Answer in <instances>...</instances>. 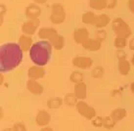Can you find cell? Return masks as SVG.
<instances>
[{
    "label": "cell",
    "mask_w": 134,
    "mask_h": 131,
    "mask_svg": "<svg viewBox=\"0 0 134 131\" xmlns=\"http://www.w3.org/2000/svg\"><path fill=\"white\" fill-rule=\"evenodd\" d=\"M51 55V44L50 42H40L34 44L30 49L31 60L36 66H44L48 62Z\"/></svg>",
    "instance_id": "cell-1"
},
{
    "label": "cell",
    "mask_w": 134,
    "mask_h": 131,
    "mask_svg": "<svg viewBox=\"0 0 134 131\" xmlns=\"http://www.w3.org/2000/svg\"><path fill=\"white\" fill-rule=\"evenodd\" d=\"M112 30L115 37L129 38L132 34V30L125 21L121 18H115L112 21Z\"/></svg>",
    "instance_id": "cell-2"
},
{
    "label": "cell",
    "mask_w": 134,
    "mask_h": 131,
    "mask_svg": "<svg viewBox=\"0 0 134 131\" xmlns=\"http://www.w3.org/2000/svg\"><path fill=\"white\" fill-rule=\"evenodd\" d=\"M67 19L65 7L61 3H54L51 6V13L49 20L53 25H61Z\"/></svg>",
    "instance_id": "cell-3"
},
{
    "label": "cell",
    "mask_w": 134,
    "mask_h": 131,
    "mask_svg": "<svg viewBox=\"0 0 134 131\" xmlns=\"http://www.w3.org/2000/svg\"><path fill=\"white\" fill-rule=\"evenodd\" d=\"M75 108L77 110V112L81 116H83L86 119L91 120L96 116V111L93 107L89 106L84 100H79L77 102V104L75 106Z\"/></svg>",
    "instance_id": "cell-4"
},
{
    "label": "cell",
    "mask_w": 134,
    "mask_h": 131,
    "mask_svg": "<svg viewBox=\"0 0 134 131\" xmlns=\"http://www.w3.org/2000/svg\"><path fill=\"white\" fill-rule=\"evenodd\" d=\"M39 26H40V20L39 19H27L26 22H23L22 25L23 34L32 36L34 34H35Z\"/></svg>",
    "instance_id": "cell-5"
},
{
    "label": "cell",
    "mask_w": 134,
    "mask_h": 131,
    "mask_svg": "<svg viewBox=\"0 0 134 131\" xmlns=\"http://www.w3.org/2000/svg\"><path fill=\"white\" fill-rule=\"evenodd\" d=\"M71 64L75 67H77L79 70H89L93 66V60L88 56L77 55L72 58Z\"/></svg>",
    "instance_id": "cell-6"
},
{
    "label": "cell",
    "mask_w": 134,
    "mask_h": 131,
    "mask_svg": "<svg viewBox=\"0 0 134 131\" xmlns=\"http://www.w3.org/2000/svg\"><path fill=\"white\" fill-rule=\"evenodd\" d=\"M72 38L76 44L81 45L83 42L89 38V31L86 27H78L74 30Z\"/></svg>",
    "instance_id": "cell-7"
},
{
    "label": "cell",
    "mask_w": 134,
    "mask_h": 131,
    "mask_svg": "<svg viewBox=\"0 0 134 131\" xmlns=\"http://www.w3.org/2000/svg\"><path fill=\"white\" fill-rule=\"evenodd\" d=\"M41 15V8L36 3L27 5L25 9V16L26 19H38Z\"/></svg>",
    "instance_id": "cell-8"
},
{
    "label": "cell",
    "mask_w": 134,
    "mask_h": 131,
    "mask_svg": "<svg viewBox=\"0 0 134 131\" xmlns=\"http://www.w3.org/2000/svg\"><path fill=\"white\" fill-rule=\"evenodd\" d=\"M59 34L58 30L55 27H40L37 31V36L42 40L50 41L53 37Z\"/></svg>",
    "instance_id": "cell-9"
},
{
    "label": "cell",
    "mask_w": 134,
    "mask_h": 131,
    "mask_svg": "<svg viewBox=\"0 0 134 131\" xmlns=\"http://www.w3.org/2000/svg\"><path fill=\"white\" fill-rule=\"evenodd\" d=\"M27 76L29 79H34V80H38V79L43 78L45 76V69L44 67L41 66H31V67L27 70Z\"/></svg>",
    "instance_id": "cell-10"
},
{
    "label": "cell",
    "mask_w": 134,
    "mask_h": 131,
    "mask_svg": "<svg viewBox=\"0 0 134 131\" xmlns=\"http://www.w3.org/2000/svg\"><path fill=\"white\" fill-rule=\"evenodd\" d=\"M51 121V115L45 110H40L36 115L35 117V123L39 127H45L48 126Z\"/></svg>",
    "instance_id": "cell-11"
},
{
    "label": "cell",
    "mask_w": 134,
    "mask_h": 131,
    "mask_svg": "<svg viewBox=\"0 0 134 131\" xmlns=\"http://www.w3.org/2000/svg\"><path fill=\"white\" fill-rule=\"evenodd\" d=\"M18 45L23 52H29L34 46V40L32 37L26 34H22L18 39Z\"/></svg>",
    "instance_id": "cell-12"
},
{
    "label": "cell",
    "mask_w": 134,
    "mask_h": 131,
    "mask_svg": "<svg viewBox=\"0 0 134 131\" xmlns=\"http://www.w3.org/2000/svg\"><path fill=\"white\" fill-rule=\"evenodd\" d=\"M26 87L27 91L34 95H41L44 91V87L34 79H29L26 83Z\"/></svg>",
    "instance_id": "cell-13"
},
{
    "label": "cell",
    "mask_w": 134,
    "mask_h": 131,
    "mask_svg": "<svg viewBox=\"0 0 134 131\" xmlns=\"http://www.w3.org/2000/svg\"><path fill=\"white\" fill-rule=\"evenodd\" d=\"M81 46L85 50H88L91 52H97L102 47V42L97 40L96 38H88L87 40H85L82 43Z\"/></svg>",
    "instance_id": "cell-14"
},
{
    "label": "cell",
    "mask_w": 134,
    "mask_h": 131,
    "mask_svg": "<svg viewBox=\"0 0 134 131\" xmlns=\"http://www.w3.org/2000/svg\"><path fill=\"white\" fill-rule=\"evenodd\" d=\"M118 60H119V63H118L119 72L123 76L128 75L131 70V63L126 58H121V59H118Z\"/></svg>",
    "instance_id": "cell-15"
},
{
    "label": "cell",
    "mask_w": 134,
    "mask_h": 131,
    "mask_svg": "<svg viewBox=\"0 0 134 131\" xmlns=\"http://www.w3.org/2000/svg\"><path fill=\"white\" fill-rule=\"evenodd\" d=\"M74 93L76 96L78 100H84L87 97V85L86 83L83 82L75 84V88H74Z\"/></svg>",
    "instance_id": "cell-16"
},
{
    "label": "cell",
    "mask_w": 134,
    "mask_h": 131,
    "mask_svg": "<svg viewBox=\"0 0 134 131\" xmlns=\"http://www.w3.org/2000/svg\"><path fill=\"white\" fill-rule=\"evenodd\" d=\"M110 22H111V17L108 14H100L96 16L94 26L97 30H101V29H105Z\"/></svg>",
    "instance_id": "cell-17"
},
{
    "label": "cell",
    "mask_w": 134,
    "mask_h": 131,
    "mask_svg": "<svg viewBox=\"0 0 134 131\" xmlns=\"http://www.w3.org/2000/svg\"><path fill=\"white\" fill-rule=\"evenodd\" d=\"M126 115L127 112L124 108H116V109L113 110L112 112H111L110 116L115 120V122H119L120 120H122L126 116Z\"/></svg>",
    "instance_id": "cell-18"
},
{
    "label": "cell",
    "mask_w": 134,
    "mask_h": 131,
    "mask_svg": "<svg viewBox=\"0 0 134 131\" xmlns=\"http://www.w3.org/2000/svg\"><path fill=\"white\" fill-rule=\"evenodd\" d=\"M64 104V99L60 97H52L49 98L47 102H46V105L47 108L50 110H56L60 109Z\"/></svg>",
    "instance_id": "cell-19"
},
{
    "label": "cell",
    "mask_w": 134,
    "mask_h": 131,
    "mask_svg": "<svg viewBox=\"0 0 134 131\" xmlns=\"http://www.w3.org/2000/svg\"><path fill=\"white\" fill-rule=\"evenodd\" d=\"M96 16L95 13L92 11H87L83 13L81 16V21L84 25H88V26H94L95 25V21H96Z\"/></svg>",
    "instance_id": "cell-20"
},
{
    "label": "cell",
    "mask_w": 134,
    "mask_h": 131,
    "mask_svg": "<svg viewBox=\"0 0 134 131\" xmlns=\"http://www.w3.org/2000/svg\"><path fill=\"white\" fill-rule=\"evenodd\" d=\"M50 44L54 49L56 50H61V49L64 48L65 46V37L63 35H60V34H57L55 37H53L51 40H50Z\"/></svg>",
    "instance_id": "cell-21"
},
{
    "label": "cell",
    "mask_w": 134,
    "mask_h": 131,
    "mask_svg": "<svg viewBox=\"0 0 134 131\" xmlns=\"http://www.w3.org/2000/svg\"><path fill=\"white\" fill-rule=\"evenodd\" d=\"M88 5L92 10L95 11H102L107 8L105 0H88Z\"/></svg>",
    "instance_id": "cell-22"
},
{
    "label": "cell",
    "mask_w": 134,
    "mask_h": 131,
    "mask_svg": "<svg viewBox=\"0 0 134 131\" xmlns=\"http://www.w3.org/2000/svg\"><path fill=\"white\" fill-rule=\"evenodd\" d=\"M79 101L75 93H68L64 97V104L69 106V107H75L77 102Z\"/></svg>",
    "instance_id": "cell-23"
},
{
    "label": "cell",
    "mask_w": 134,
    "mask_h": 131,
    "mask_svg": "<svg viewBox=\"0 0 134 131\" xmlns=\"http://www.w3.org/2000/svg\"><path fill=\"white\" fill-rule=\"evenodd\" d=\"M83 80H84V75L79 71H74L70 75V81L74 84L83 82Z\"/></svg>",
    "instance_id": "cell-24"
},
{
    "label": "cell",
    "mask_w": 134,
    "mask_h": 131,
    "mask_svg": "<svg viewBox=\"0 0 134 131\" xmlns=\"http://www.w3.org/2000/svg\"><path fill=\"white\" fill-rule=\"evenodd\" d=\"M114 45L118 50H123L128 45V41H127L126 38L115 37L114 40Z\"/></svg>",
    "instance_id": "cell-25"
},
{
    "label": "cell",
    "mask_w": 134,
    "mask_h": 131,
    "mask_svg": "<svg viewBox=\"0 0 134 131\" xmlns=\"http://www.w3.org/2000/svg\"><path fill=\"white\" fill-rule=\"evenodd\" d=\"M104 75H105V69L102 66H96L92 70V71H91V75L95 79L102 78L104 76Z\"/></svg>",
    "instance_id": "cell-26"
},
{
    "label": "cell",
    "mask_w": 134,
    "mask_h": 131,
    "mask_svg": "<svg viewBox=\"0 0 134 131\" xmlns=\"http://www.w3.org/2000/svg\"><path fill=\"white\" fill-rule=\"evenodd\" d=\"M115 124H116V122L110 116H105L103 118V127L106 128V129H109V130L113 129L115 126Z\"/></svg>",
    "instance_id": "cell-27"
},
{
    "label": "cell",
    "mask_w": 134,
    "mask_h": 131,
    "mask_svg": "<svg viewBox=\"0 0 134 131\" xmlns=\"http://www.w3.org/2000/svg\"><path fill=\"white\" fill-rule=\"evenodd\" d=\"M95 38L97 40H99L101 42H104L107 39V31L104 29H101V30H97L95 32Z\"/></svg>",
    "instance_id": "cell-28"
},
{
    "label": "cell",
    "mask_w": 134,
    "mask_h": 131,
    "mask_svg": "<svg viewBox=\"0 0 134 131\" xmlns=\"http://www.w3.org/2000/svg\"><path fill=\"white\" fill-rule=\"evenodd\" d=\"M103 118L104 117H102V116H95L94 118L91 119V122H92V125H93L94 127L96 128H100V127H103Z\"/></svg>",
    "instance_id": "cell-29"
},
{
    "label": "cell",
    "mask_w": 134,
    "mask_h": 131,
    "mask_svg": "<svg viewBox=\"0 0 134 131\" xmlns=\"http://www.w3.org/2000/svg\"><path fill=\"white\" fill-rule=\"evenodd\" d=\"M13 130L14 131H26V127L25 123L23 122H16L14 125H13Z\"/></svg>",
    "instance_id": "cell-30"
},
{
    "label": "cell",
    "mask_w": 134,
    "mask_h": 131,
    "mask_svg": "<svg viewBox=\"0 0 134 131\" xmlns=\"http://www.w3.org/2000/svg\"><path fill=\"white\" fill-rule=\"evenodd\" d=\"M107 9H115L118 5V0H105Z\"/></svg>",
    "instance_id": "cell-31"
},
{
    "label": "cell",
    "mask_w": 134,
    "mask_h": 131,
    "mask_svg": "<svg viewBox=\"0 0 134 131\" xmlns=\"http://www.w3.org/2000/svg\"><path fill=\"white\" fill-rule=\"evenodd\" d=\"M6 12H7V7L4 5V4H1V21H0V24L2 25L3 24V20H4V15H6Z\"/></svg>",
    "instance_id": "cell-32"
},
{
    "label": "cell",
    "mask_w": 134,
    "mask_h": 131,
    "mask_svg": "<svg viewBox=\"0 0 134 131\" xmlns=\"http://www.w3.org/2000/svg\"><path fill=\"white\" fill-rule=\"evenodd\" d=\"M127 8L131 14L134 15V0H127Z\"/></svg>",
    "instance_id": "cell-33"
},
{
    "label": "cell",
    "mask_w": 134,
    "mask_h": 131,
    "mask_svg": "<svg viewBox=\"0 0 134 131\" xmlns=\"http://www.w3.org/2000/svg\"><path fill=\"white\" fill-rule=\"evenodd\" d=\"M116 58L118 59H121V58H126V53L123 50H118L116 52Z\"/></svg>",
    "instance_id": "cell-34"
},
{
    "label": "cell",
    "mask_w": 134,
    "mask_h": 131,
    "mask_svg": "<svg viewBox=\"0 0 134 131\" xmlns=\"http://www.w3.org/2000/svg\"><path fill=\"white\" fill-rule=\"evenodd\" d=\"M34 2L38 4V5H43V4H45L47 2V0H34Z\"/></svg>",
    "instance_id": "cell-35"
},
{
    "label": "cell",
    "mask_w": 134,
    "mask_h": 131,
    "mask_svg": "<svg viewBox=\"0 0 134 131\" xmlns=\"http://www.w3.org/2000/svg\"><path fill=\"white\" fill-rule=\"evenodd\" d=\"M40 131H54V129H53L51 126H45V127H42L40 129Z\"/></svg>",
    "instance_id": "cell-36"
},
{
    "label": "cell",
    "mask_w": 134,
    "mask_h": 131,
    "mask_svg": "<svg viewBox=\"0 0 134 131\" xmlns=\"http://www.w3.org/2000/svg\"><path fill=\"white\" fill-rule=\"evenodd\" d=\"M128 45H129V48H130L131 50H133V51H134V38L130 39V41H129Z\"/></svg>",
    "instance_id": "cell-37"
},
{
    "label": "cell",
    "mask_w": 134,
    "mask_h": 131,
    "mask_svg": "<svg viewBox=\"0 0 134 131\" xmlns=\"http://www.w3.org/2000/svg\"><path fill=\"white\" fill-rule=\"evenodd\" d=\"M0 84H2V83L4 82V75L3 73H1V75H0Z\"/></svg>",
    "instance_id": "cell-38"
},
{
    "label": "cell",
    "mask_w": 134,
    "mask_h": 131,
    "mask_svg": "<svg viewBox=\"0 0 134 131\" xmlns=\"http://www.w3.org/2000/svg\"><path fill=\"white\" fill-rule=\"evenodd\" d=\"M130 90H131V92L134 94V82H132L130 84Z\"/></svg>",
    "instance_id": "cell-39"
},
{
    "label": "cell",
    "mask_w": 134,
    "mask_h": 131,
    "mask_svg": "<svg viewBox=\"0 0 134 131\" xmlns=\"http://www.w3.org/2000/svg\"><path fill=\"white\" fill-rule=\"evenodd\" d=\"M131 66H134V55L132 56V58H131Z\"/></svg>",
    "instance_id": "cell-40"
},
{
    "label": "cell",
    "mask_w": 134,
    "mask_h": 131,
    "mask_svg": "<svg viewBox=\"0 0 134 131\" xmlns=\"http://www.w3.org/2000/svg\"><path fill=\"white\" fill-rule=\"evenodd\" d=\"M3 131H14V130H13V128H5Z\"/></svg>",
    "instance_id": "cell-41"
},
{
    "label": "cell",
    "mask_w": 134,
    "mask_h": 131,
    "mask_svg": "<svg viewBox=\"0 0 134 131\" xmlns=\"http://www.w3.org/2000/svg\"><path fill=\"white\" fill-rule=\"evenodd\" d=\"M0 112H1V118H3V109L0 108Z\"/></svg>",
    "instance_id": "cell-42"
}]
</instances>
